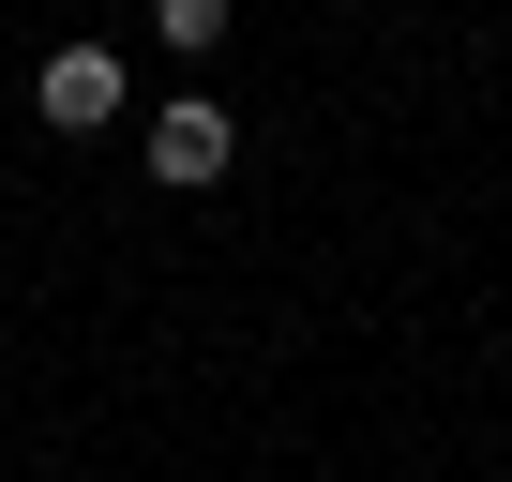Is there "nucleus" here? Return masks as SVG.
Instances as JSON below:
<instances>
[{
  "mask_svg": "<svg viewBox=\"0 0 512 482\" xmlns=\"http://www.w3.org/2000/svg\"><path fill=\"white\" fill-rule=\"evenodd\" d=\"M151 46H181V61H211V46H226V0H151Z\"/></svg>",
  "mask_w": 512,
  "mask_h": 482,
  "instance_id": "nucleus-3",
  "label": "nucleus"
},
{
  "mask_svg": "<svg viewBox=\"0 0 512 482\" xmlns=\"http://www.w3.org/2000/svg\"><path fill=\"white\" fill-rule=\"evenodd\" d=\"M121 106H136L121 46H46V76H31V121H46V136H106Z\"/></svg>",
  "mask_w": 512,
  "mask_h": 482,
  "instance_id": "nucleus-2",
  "label": "nucleus"
},
{
  "mask_svg": "<svg viewBox=\"0 0 512 482\" xmlns=\"http://www.w3.org/2000/svg\"><path fill=\"white\" fill-rule=\"evenodd\" d=\"M136 166H151L166 196H211V181L241 166V121H226L211 91H166V106H136Z\"/></svg>",
  "mask_w": 512,
  "mask_h": 482,
  "instance_id": "nucleus-1",
  "label": "nucleus"
}]
</instances>
